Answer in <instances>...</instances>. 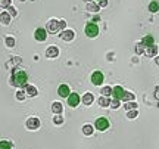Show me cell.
<instances>
[{"mask_svg": "<svg viewBox=\"0 0 159 149\" xmlns=\"http://www.w3.org/2000/svg\"><path fill=\"white\" fill-rule=\"evenodd\" d=\"M27 80H28V75L25 71H15V74L12 77V84L18 86V87H22L27 84Z\"/></svg>", "mask_w": 159, "mask_h": 149, "instance_id": "obj_1", "label": "cell"}, {"mask_svg": "<svg viewBox=\"0 0 159 149\" xmlns=\"http://www.w3.org/2000/svg\"><path fill=\"white\" fill-rule=\"evenodd\" d=\"M86 34L88 37H96L99 34V27L94 24V22H88L86 25Z\"/></svg>", "mask_w": 159, "mask_h": 149, "instance_id": "obj_2", "label": "cell"}, {"mask_svg": "<svg viewBox=\"0 0 159 149\" xmlns=\"http://www.w3.org/2000/svg\"><path fill=\"white\" fill-rule=\"evenodd\" d=\"M94 127H96L97 130L105 131V130H107V129H109V121H107L106 118H97V120H96Z\"/></svg>", "mask_w": 159, "mask_h": 149, "instance_id": "obj_3", "label": "cell"}, {"mask_svg": "<svg viewBox=\"0 0 159 149\" xmlns=\"http://www.w3.org/2000/svg\"><path fill=\"white\" fill-rule=\"evenodd\" d=\"M91 83H93L94 86H100V84L103 83V74H102L100 71L93 73V74H91Z\"/></svg>", "mask_w": 159, "mask_h": 149, "instance_id": "obj_4", "label": "cell"}, {"mask_svg": "<svg viewBox=\"0 0 159 149\" xmlns=\"http://www.w3.org/2000/svg\"><path fill=\"white\" fill-rule=\"evenodd\" d=\"M34 36H35V40H38V41H44L46 37H47V31H46L44 28H37Z\"/></svg>", "mask_w": 159, "mask_h": 149, "instance_id": "obj_5", "label": "cell"}, {"mask_svg": "<svg viewBox=\"0 0 159 149\" xmlns=\"http://www.w3.org/2000/svg\"><path fill=\"white\" fill-rule=\"evenodd\" d=\"M80 103V94L78 93H71L68 96V105L69 106H77Z\"/></svg>", "mask_w": 159, "mask_h": 149, "instance_id": "obj_6", "label": "cell"}, {"mask_svg": "<svg viewBox=\"0 0 159 149\" xmlns=\"http://www.w3.org/2000/svg\"><path fill=\"white\" fill-rule=\"evenodd\" d=\"M57 93H59V96H62V97H68L69 96V87L66 86V84H60L59 86V89H57Z\"/></svg>", "mask_w": 159, "mask_h": 149, "instance_id": "obj_7", "label": "cell"}, {"mask_svg": "<svg viewBox=\"0 0 159 149\" xmlns=\"http://www.w3.org/2000/svg\"><path fill=\"white\" fill-rule=\"evenodd\" d=\"M112 94H113L116 99H122L124 94H125V92H124V89L121 87V86H116V87H113V89H112Z\"/></svg>", "mask_w": 159, "mask_h": 149, "instance_id": "obj_8", "label": "cell"}, {"mask_svg": "<svg viewBox=\"0 0 159 149\" xmlns=\"http://www.w3.org/2000/svg\"><path fill=\"white\" fill-rule=\"evenodd\" d=\"M27 127L31 129V130H35V129L40 127V121H38L37 118H30V120L27 121Z\"/></svg>", "mask_w": 159, "mask_h": 149, "instance_id": "obj_9", "label": "cell"}, {"mask_svg": "<svg viewBox=\"0 0 159 149\" xmlns=\"http://www.w3.org/2000/svg\"><path fill=\"white\" fill-rule=\"evenodd\" d=\"M57 53H59V50H57L54 46H52V47H49V49H47L46 56H47V58H54V56H57Z\"/></svg>", "mask_w": 159, "mask_h": 149, "instance_id": "obj_10", "label": "cell"}, {"mask_svg": "<svg viewBox=\"0 0 159 149\" xmlns=\"http://www.w3.org/2000/svg\"><path fill=\"white\" fill-rule=\"evenodd\" d=\"M149 10H150V12H158L159 10V3L158 1H152V3L149 4Z\"/></svg>", "mask_w": 159, "mask_h": 149, "instance_id": "obj_11", "label": "cell"}, {"mask_svg": "<svg viewBox=\"0 0 159 149\" xmlns=\"http://www.w3.org/2000/svg\"><path fill=\"white\" fill-rule=\"evenodd\" d=\"M0 21H1L3 24H9V22H10V16H9L6 12H3V13L0 15Z\"/></svg>", "mask_w": 159, "mask_h": 149, "instance_id": "obj_12", "label": "cell"}, {"mask_svg": "<svg viewBox=\"0 0 159 149\" xmlns=\"http://www.w3.org/2000/svg\"><path fill=\"white\" fill-rule=\"evenodd\" d=\"M83 102L86 103V105H90L91 102H93V94L91 93H87L84 97H83Z\"/></svg>", "mask_w": 159, "mask_h": 149, "instance_id": "obj_13", "label": "cell"}, {"mask_svg": "<svg viewBox=\"0 0 159 149\" xmlns=\"http://www.w3.org/2000/svg\"><path fill=\"white\" fill-rule=\"evenodd\" d=\"M143 44H146V46H153V37H152V36L144 37L143 38Z\"/></svg>", "mask_w": 159, "mask_h": 149, "instance_id": "obj_14", "label": "cell"}, {"mask_svg": "<svg viewBox=\"0 0 159 149\" xmlns=\"http://www.w3.org/2000/svg\"><path fill=\"white\" fill-rule=\"evenodd\" d=\"M52 109H53V112H56V114H60V112H62V106H60L59 102H54L53 106H52Z\"/></svg>", "mask_w": 159, "mask_h": 149, "instance_id": "obj_15", "label": "cell"}, {"mask_svg": "<svg viewBox=\"0 0 159 149\" xmlns=\"http://www.w3.org/2000/svg\"><path fill=\"white\" fill-rule=\"evenodd\" d=\"M0 149H12V145L7 140H1L0 142Z\"/></svg>", "mask_w": 159, "mask_h": 149, "instance_id": "obj_16", "label": "cell"}, {"mask_svg": "<svg viewBox=\"0 0 159 149\" xmlns=\"http://www.w3.org/2000/svg\"><path fill=\"white\" fill-rule=\"evenodd\" d=\"M27 93L31 94V96H35L37 90H35V87H33V86H27Z\"/></svg>", "mask_w": 159, "mask_h": 149, "instance_id": "obj_17", "label": "cell"}, {"mask_svg": "<svg viewBox=\"0 0 159 149\" xmlns=\"http://www.w3.org/2000/svg\"><path fill=\"white\" fill-rule=\"evenodd\" d=\"M72 37H74V33H72V31H65V34H62V38H63V40H71Z\"/></svg>", "mask_w": 159, "mask_h": 149, "instance_id": "obj_18", "label": "cell"}, {"mask_svg": "<svg viewBox=\"0 0 159 149\" xmlns=\"http://www.w3.org/2000/svg\"><path fill=\"white\" fill-rule=\"evenodd\" d=\"M83 133H84V134H91V133H93V127H91V126H84V127H83Z\"/></svg>", "mask_w": 159, "mask_h": 149, "instance_id": "obj_19", "label": "cell"}, {"mask_svg": "<svg viewBox=\"0 0 159 149\" xmlns=\"http://www.w3.org/2000/svg\"><path fill=\"white\" fill-rule=\"evenodd\" d=\"M6 44H7L9 47H12V46H15V40L12 37H7L6 38Z\"/></svg>", "mask_w": 159, "mask_h": 149, "instance_id": "obj_20", "label": "cell"}, {"mask_svg": "<svg viewBox=\"0 0 159 149\" xmlns=\"http://www.w3.org/2000/svg\"><path fill=\"white\" fill-rule=\"evenodd\" d=\"M156 53V46H150V49L147 50V55L149 56H153Z\"/></svg>", "mask_w": 159, "mask_h": 149, "instance_id": "obj_21", "label": "cell"}, {"mask_svg": "<svg viewBox=\"0 0 159 149\" xmlns=\"http://www.w3.org/2000/svg\"><path fill=\"white\" fill-rule=\"evenodd\" d=\"M99 103H100V105H102V106H107V105H109V103H110V102H109V100H107V99H106V97H102V99H100V100H99Z\"/></svg>", "mask_w": 159, "mask_h": 149, "instance_id": "obj_22", "label": "cell"}, {"mask_svg": "<svg viewBox=\"0 0 159 149\" xmlns=\"http://www.w3.org/2000/svg\"><path fill=\"white\" fill-rule=\"evenodd\" d=\"M122 99H124V100H127V99H128V100H133V99H134V94H131V93H125V94H124Z\"/></svg>", "mask_w": 159, "mask_h": 149, "instance_id": "obj_23", "label": "cell"}, {"mask_svg": "<svg viewBox=\"0 0 159 149\" xmlns=\"http://www.w3.org/2000/svg\"><path fill=\"white\" fill-rule=\"evenodd\" d=\"M9 3H10V0H0V6H1V7L9 6Z\"/></svg>", "mask_w": 159, "mask_h": 149, "instance_id": "obj_24", "label": "cell"}, {"mask_svg": "<svg viewBox=\"0 0 159 149\" xmlns=\"http://www.w3.org/2000/svg\"><path fill=\"white\" fill-rule=\"evenodd\" d=\"M102 93L105 94V96H107V94H110V93H112V90H110V87H105V89L102 90Z\"/></svg>", "mask_w": 159, "mask_h": 149, "instance_id": "obj_25", "label": "cell"}, {"mask_svg": "<svg viewBox=\"0 0 159 149\" xmlns=\"http://www.w3.org/2000/svg\"><path fill=\"white\" fill-rule=\"evenodd\" d=\"M110 105H112V108H118V106H119V102H118V99H115V100H113Z\"/></svg>", "mask_w": 159, "mask_h": 149, "instance_id": "obj_26", "label": "cell"}, {"mask_svg": "<svg viewBox=\"0 0 159 149\" xmlns=\"http://www.w3.org/2000/svg\"><path fill=\"white\" fill-rule=\"evenodd\" d=\"M136 115H137V112H136V111H133V112H128V118H134Z\"/></svg>", "mask_w": 159, "mask_h": 149, "instance_id": "obj_27", "label": "cell"}, {"mask_svg": "<svg viewBox=\"0 0 159 149\" xmlns=\"http://www.w3.org/2000/svg\"><path fill=\"white\" fill-rule=\"evenodd\" d=\"M125 108H127V109H130V108H136V103H127Z\"/></svg>", "mask_w": 159, "mask_h": 149, "instance_id": "obj_28", "label": "cell"}, {"mask_svg": "<svg viewBox=\"0 0 159 149\" xmlns=\"http://www.w3.org/2000/svg\"><path fill=\"white\" fill-rule=\"evenodd\" d=\"M54 123L60 124V123H62V118H60V117H54Z\"/></svg>", "mask_w": 159, "mask_h": 149, "instance_id": "obj_29", "label": "cell"}, {"mask_svg": "<svg viewBox=\"0 0 159 149\" xmlns=\"http://www.w3.org/2000/svg\"><path fill=\"white\" fill-rule=\"evenodd\" d=\"M88 10H99V9H97V6H91V4H90V6H88Z\"/></svg>", "mask_w": 159, "mask_h": 149, "instance_id": "obj_30", "label": "cell"}, {"mask_svg": "<svg viewBox=\"0 0 159 149\" xmlns=\"http://www.w3.org/2000/svg\"><path fill=\"white\" fill-rule=\"evenodd\" d=\"M16 96H18V99H24V96H25V94L22 93V92H19V93L16 94Z\"/></svg>", "mask_w": 159, "mask_h": 149, "instance_id": "obj_31", "label": "cell"}, {"mask_svg": "<svg viewBox=\"0 0 159 149\" xmlns=\"http://www.w3.org/2000/svg\"><path fill=\"white\" fill-rule=\"evenodd\" d=\"M156 64H158V65H159V56H158V58H156Z\"/></svg>", "mask_w": 159, "mask_h": 149, "instance_id": "obj_32", "label": "cell"}, {"mask_svg": "<svg viewBox=\"0 0 159 149\" xmlns=\"http://www.w3.org/2000/svg\"><path fill=\"white\" fill-rule=\"evenodd\" d=\"M86 1H88V0H86Z\"/></svg>", "mask_w": 159, "mask_h": 149, "instance_id": "obj_33", "label": "cell"}, {"mask_svg": "<svg viewBox=\"0 0 159 149\" xmlns=\"http://www.w3.org/2000/svg\"><path fill=\"white\" fill-rule=\"evenodd\" d=\"M100 1H102V0H100Z\"/></svg>", "mask_w": 159, "mask_h": 149, "instance_id": "obj_34", "label": "cell"}]
</instances>
